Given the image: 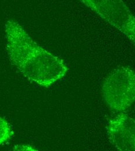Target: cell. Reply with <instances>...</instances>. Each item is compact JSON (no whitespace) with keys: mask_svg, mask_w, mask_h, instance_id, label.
Listing matches in <instances>:
<instances>
[{"mask_svg":"<svg viewBox=\"0 0 135 151\" xmlns=\"http://www.w3.org/2000/svg\"><path fill=\"white\" fill-rule=\"evenodd\" d=\"M14 132L8 122L0 116V145L11 139Z\"/></svg>","mask_w":135,"mask_h":151,"instance_id":"5b68a950","label":"cell"},{"mask_svg":"<svg viewBox=\"0 0 135 151\" xmlns=\"http://www.w3.org/2000/svg\"><path fill=\"white\" fill-rule=\"evenodd\" d=\"M135 45V17L123 0H79Z\"/></svg>","mask_w":135,"mask_h":151,"instance_id":"3957f363","label":"cell"},{"mask_svg":"<svg viewBox=\"0 0 135 151\" xmlns=\"http://www.w3.org/2000/svg\"><path fill=\"white\" fill-rule=\"evenodd\" d=\"M101 96L113 111H124L130 108L135 102V72L126 67L113 70L103 82Z\"/></svg>","mask_w":135,"mask_h":151,"instance_id":"7a4b0ae2","label":"cell"},{"mask_svg":"<svg viewBox=\"0 0 135 151\" xmlns=\"http://www.w3.org/2000/svg\"><path fill=\"white\" fill-rule=\"evenodd\" d=\"M5 36L10 61L29 80L49 87L66 74L64 60L40 46L18 22L7 21Z\"/></svg>","mask_w":135,"mask_h":151,"instance_id":"6da1fadb","label":"cell"},{"mask_svg":"<svg viewBox=\"0 0 135 151\" xmlns=\"http://www.w3.org/2000/svg\"><path fill=\"white\" fill-rule=\"evenodd\" d=\"M107 132L110 142L118 150L135 151V120L125 113L111 119Z\"/></svg>","mask_w":135,"mask_h":151,"instance_id":"277c9868","label":"cell"}]
</instances>
